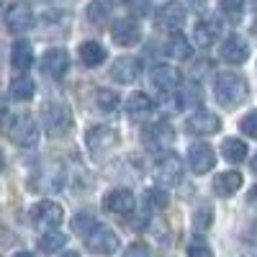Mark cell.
<instances>
[{"label": "cell", "mask_w": 257, "mask_h": 257, "mask_svg": "<svg viewBox=\"0 0 257 257\" xmlns=\"http://www.w3.org/2000/svg\"><path fill=\"white\" fill-rule=\"evenodd\" d=\"M213 93H216V100L224 108H237L249 98V85L244 77L234 72H221L216 75V82H213Z\"/></svg>", "instance_id": "1"}, {"label": "cell", "mask_w": 257, "mask_h": 257, "mask_svg": "<svg viewBox=\"0 0 257 257\" xmlns=\"http://www.w3.org/2000/svg\"><path fill=\"white\" fill-rule=\"evenodd\" d=\"M41 123H44V132L49 137H62L72 128V113L64 103L59 100H49L41 105Z\"/></svg>", "instance_id": "2"}, {"label": "cell", "mask_w": 257, "mask_h": 257, "mask_svg": "<svg viewBox=\"0 0 257 257\" xmlns=\"http://www.w3.org/2000/svg\"><path fill=\"white\" fill-rule=\"evenodd\" d=\"M8 137L18 147H26V149L36 147V142H39V126H36V121L29 113H18V116H13L8 121Z\"/></svg>", "instance_id": "3"}, {"label": "cell", "mask_w": 257, "mask_h": 257, "mask_svg": "<svg viewBox=\"0 0 257 257\" xmlns=\"http://www.w3.org/2000/svg\"><path fill=\"white\" fill-rule=\"evenodd\" d=\"M85 244H88V249L95 252V254H113L121 247V239H118V234L113 229L103 226V224H95L88 234H85Z\"/></svg>", "instance_id": "4"}, {"label": "cell", "mask_w": 257, "mask_h": 257, "mask_svg": "<svg viewBox=\"0 0 257 257\" xmlns=\"http://www.w3.org/2000/svg\"><path fill=\"white\" fill-rule=\"evenodd\" d=\"M85 142H88V149H90L93 157H105L118 144V132H116L113 126L100 123V126H93L90 128L88 137H85Z\"/></svg>", "instance_id": "5"}, {"label": "cell", "mask_w": 257, "mask_h": 257, "mask_svg": "<svg viewBox=\"0 0 257 257\" xmlns=\"http://www.w3.org/2000/svg\"><path fill=\"white\" fill-rule=\"evenodd\" d=\"M142 139H144V147L152 149V152H160V149H167L175 139V128L170 126L167 121H152L149 126H144L142 132Z\"/></svg>", "instance_id": "6"}, {"label": "cell", "mask_w": 257, "mask_h": 257, "mask_svg": "<svg viewBox=\"0 0 257 257\" xmlns=\"http://www.w3.org/2000/svg\"><path fill=\"white\" fill-rule=\"evenodd\" d=\"M3 21H6V29L13 31V34L29 31L34 26V8H31V3H26V0H16L13 6H8Z\"/></svg>", "instance_id": "7"}, {"label": "cell", "mask_w": 257, "mask_h": 257, "mask_svg": "<svg viewBox=\"0 0 257 257\" xmlns=\"http://www.w3.org/2000/svg\"><path fill=\"white\" fill-rule=\"evenodd\" d=\"M64 219V211L59 203L54 201H39L34 208H31V221L39 226V229H57Z\"/></svg>", "instance_id": "8"}, {"label": "cell", "mask_w": 257, "mask_h": 257, "mask_svg": "<svg viewBox=\"0 0 257 257\" xmlns=\"http://www.w3.org/2000/svg\"><path fill=\"white\" fill-rule=\"evenodd\" d=\"M134 206H137V198L128 188H113L103 198V208L108 213H116V216H128L134 211Z\"/></svg>", "instance_id": "9"}, {"label": "cell", "mask_w": 257, "mask_h": 257, "mask_svg": "<svg viewBox=\"0 0 257 257\" xmlns=\"http://www.w3.org/2000/svg\"><path fill=\"white\" fill-rule=\"evenodd\" d=\"M111 39L118 47H134L142 39V26L137 18H118L111 26Z\"/></svg>", "instance_id": "10"}, {"label": "cell", "mask_w": 257, "mask_h": 257, "mask_svg": "<svg viewBox=\"0 0 257 257\" xmlns=\"http://www.w3.org/2000/svg\"><path fill=\"white\" fill-rule=\"evenodd\" d=\"M155 178H157L162 185H175V183H180V178H183V160H180L178 155H173V152L162 155V157L157 160V165H155Z\"/></svg>", "instance_id": "11"}, {"label": "cell", "mask_w": 257, "mask_h": 257, "mask_svg": "<svg viewBox=\"0 0 257 257\" xmlns=\"http://www.w3.org/2000/svg\"><path fill=\"white\" fill-rule=\"evenodd\" d=\"M188 162H190V170L196 175H203L208 170L216 165V152L206 144V142H193L188 147Z\"/></svg>", "instance_id": "12"}, {"label": "cell", "mask_w": 257, "mask_h": 257, "mask_svg": "<svg viewBox=\"0 0 257 257\" xmlns=\"http://www.w3.org/2000/svg\"><path fill=\"white\" fill-rule=\"evenodd\" d=\"M155 18H157V24H160L162 29L180 31L183 24H185V18H188V13H185V6H183V3H178V0H170V3H162V6L157 8Z\"/></svg>", "instance_id": "13"}, {"label": "cell", "mask_w": 257, "mask_h": 257, "mask_svg": "<svg viewBox=\"0 0 257 257\" xmlns=\"http://www.w3.org/2000/svg\"><path fill=\"white\" fill-rule=\"evenodd\" d=\"M221 34V21L213 18V16H203L196 26H193V44L201 47V49H208L213 47V41L219 39Z\"/></svg>", "instance_id": "14"}, {"label": "cell", "mask_w": 257, "mask_h": 257, "mask_svg": "<svg viewBox=\"0 0 257 257\" xmlns=\"http://www.w3.org/2000/svg\"><path fill=\"white\" fill-rule=\"evenodd\" d=\"M70 70V54L67 49H49L44 57H41V72L52 80H62L64 72Z\"/></svg>", "instance_id": "15"}, {"label": "cell", "mask_w": 257, "mask_h": 257, "mask_svg": "<svg viewBox=\"0 0 257 257\" xmlns=\"http://www.w3.org/2000/svg\"><path fill=\"white\" fill-rule=\"evenodd\" d=\"M180 85V75L178 70L173 67V64H157V67L152 70V88L162 95H170L175 93Z\"/></svg>", "instance_id": "16"}, {"label": "cell", "mask_w": 257, "mask_h": 257, "mask_svg": "<svg viewBox=\"0 0 257 257\" xmlns=\"http://www.w3.org/2000/svg\"><path fill=\"white\" fill-rule=\"evenodd\" d=\"M221 128V118L211 111H196L188 118V132L198 134V137H211Z\"/></svg>", "instance_id": "17"}, {"label": "cell", "mask_w": 257, "mask_h": 257, "mask_svg": "<svg viewBox=\"0 0 257 257\" xmlns=\"http://www.w3.org/2000/svg\"><path fill=\"white\" fill-rule=\"evenodd\" d=\"M139 75H142V59L139 57H118L116 64L111 67V77L116 82H123V85L139 80Z\"/></svg>", "instance_id": "18"}, {"label": "cell", "mask_w": 257, "mask_h": 257, "mask_svg": "<svg viewBox=\"0 0 257 257\" xmlns=\"http://www.w3.org/2000/svg\"><path fill=\"white\" fill-rule=\"evenodd\" d=\"M249 57V44L242 39V36H229L224 44H221V59L226 64H244Z\"/></svg>", "instance_id": "19"}, {"label": "cell", "mask_w": 257, "mask_h": 257, "mask_svg": "<svg viewBox=\"0 0 257 257\" xmlns=\"http://www.w3.org/2000/svg\"><path fill=\"white\" fill-rule=\"evenodd\" d=\"M126 113L134 121H144V118H149L155 113V100L147 93H132L126 98Z\"/></svg>", "instance_id": "20"}, {"label": "cell", "mask_w": 257, "mask_h": 257, "mask_svg": "<svg viewBox=\"0 0 257 257\" xmlns=\"http://www.w3.org/2000/svg\"><path fill=\"white\" fill-rule=\"evenodd\" d=\"M242 173H237V170H226V173H219L216 180H213V190H216V196L221 198H229L234 196L239 188H242Z\"/></svg>", "instance_id": "21"}, {"label": "cell", "mask_w": 257, "mask_h": 257, "mask_svg": "<svg viewBox=\"0 0 257 257\" xmlns=\"http://www.w3.org/2000/svg\"><path fill=\"white\" fill-rule=\"evenodd\" d=\"M77 57L85 67H100L105 62V49L100 41H82L80 49H77Z\"/></svg>", "instance_id": "22"}, {"label": "cell", "mask_w": 257, "mask_h": 257, "mask_svg": "<svg viewBox=\"0 0 257 257\" xmlns=\"http://www.w3.org/2000/svg\"><path fill=\"white\" fill-rule=\"evenodd\" d=\"M11 62H13V67L21 70V72H26L31 64H34V47L29 44L26 39H18L16 44H13V52H11Z\"/></svg>", "instance_id": "23"}, {"label": "cell", "mask_w": 257, "mask_h": 257, "mask_svg": "<svg viewBox=\"0 0 257 257\" xmlns=\"http://www.w3.org/2000/svg\"><path fill=\"white\" fill-rule=\"evenodd\" d=\"M221 157L231 165H237L247 157V142L239 139V137H226L224 144H221Z\"/></svg>", "instance_id": "24"}, {"label": "cell", "mask_w": 257, "mask_h": 257, "mask_svg": "<svg viewBox=\"0 0 257 257\" xmlns=\"http://www.w3.org/2000/svg\"><path fill=\"white\" fill-rule=\"evenodd\" d=\"M41 183H36L34 188L36 190H47V193H57L62 188V180H64V173H62V165H49L44 170V175L39 178Z\"/></svg>", "instance_id": "25"}, {"label": "cell", "mask_w": 257, "mask_h": 257, "mask_svg": "<svg viewBox=\"0 0 257 257\" xmlns=\"http://www.w3.org/2000/svg\"><path fill=\"white\" fill-rule=\"evenodd\" d=\"M34 93H36V82L29 75H18L11 80V98L29 100V98H34Z\"/></svg>", "instance_id": "26"}, {"label": "cell", "mask_w": 257, "mask_h": 257, "mask_svg": "<svg viewBox=\"0 0 257 257\" xmlns=\"http://www.w3.org/2000/svg\"><path fill=\"white\" fill-rule=\"evenodd\" d=\"M167 54L175 57V59H190L193 44H190V41H188L180 31H175L173 36H170V41H167Z\"/></svg>", "instance_id": "27"}, {"label": "cell", "mask_w": 257, "mask_h": 257, "mask_svg": "<svg viewBox=\"0 0 257 257\" xmlns=\"http://www.w3.org/2000/svg\"><path fill=\"white\" fill-rule=\"evenodd\" d=\"M64 244H67V237H64L62 231H57V229L44 231V234H41V239H39V249L44 252V254H54V252H59Z\"/></svg>", "instance_id": "28"}, {"label": "cell", "mask_w": 257, "mask_h": 257, "mask_svg": "<svg viewBox=\"0 0 257 257\" xmlns=\"http://www.w3.org/2000/svg\"><path fill=\"white\" fill-rule=\"evenodd\" d=\"M93 98H95V105H98L100 111H116L118 103H121L118 93L111 90V88H98V90L93 93Z\"/></svg>", "instance_id": "29"}, {"label": "cell", "mask_w": 257, "mask_h": 257, "mask_svg": "<svg viewBox=\"0 0 257 257\" xmlns=\"http://www.w3.org/2000/svg\"><path fill=\"white\" fill-rule=\"evenodd\" d=\"M178 90H180L178 98H183L178 105H196V103H201V88H198V82H196V80L178 85Z\"/></svg>", "instance_id": "30"}, {"label": "cell", "mask_w": 257, "mask_h": 257, "mask_svg": "<svg viewBox=\"0 0 257 257\" xmlns=\"http://www.w3.org/2000/svg\"><path fill=\"white\" fill-rule=\"evenodd\" d=\"M211 221H213V208L211 206H198L196 213H193V229L203 234V231L211 229Z\"/></svg>", "instance_id": "31"}, {"label": "cell", "mask_w": 257, "mask_h": 257, "mask_svg": "<svg viewBox=\"0 0 257 257\" xmlns=\"http://www.w3.org/2000/svg\"><path fill=\"white\" fill-rule=\"evenodd\" d=\"M144 198H147V206L149 208H157V211L167 208V203H170V196H167L165 188H149Z\"/></svg>", "instance_id": "32"}, {"label": "cell", "mask_w": 257, "mask_h": 257, "mask_svg": "<svg viewBox=\"0 0 257 257\" xmlns=\"http://www.w3.org/2000/svg\"><path fill=\"white\" fill-rule=\"evenodd\" d=\"M93 226H95V219H93V213H88V211L77 213V216L72 219V229L80 234V237H85V234H88Z\"/></svg>", "instance_id": "33"}, {"label": "cell", "mask_w": 257, "mask_h": 257, "mask_svg": "<svg viewBox=\"0 0 257 257\" xmlns=\"http://www.w3.org/2000/svg\"><path fill=\"white\" fill-rule=\"evenodd\" d=\"M188 257H213V252H211V247H208L206 239L193 237V239L188 242Z\"/></svg>", "instance_id": "34"}, {"label": "cell", "mask_w": 257, "mask_h": 257, "mask_svg": "<svg viewBox=\"0 0 257 257\" xmlns=\"http://www.w3.org/2000/svg\"><path fill=\"white\" fill-rule=\"evenodd\" d=\"M105 16H108V6H105V0H93L88 6V21L93 24H103Z\"/></svg>", "instance_id": "35"}, {"label": "cell", "mask_w": 257, "mask_h": 257, "mask_svg": "<svg viewBox=\"0 0 257 257\" xmlns=\"http://www.w3.org/2000/svg\"><path fill=\"white\" fill-rule=\"evenodd\" d=\"M239 132L249 139H257V111H249L242 121H239Z\"/></svg>", "instance_id": "36"}, {"label": "cell", "mask_w": 257, "mask_h": 257, "mask_svg": "<svg viewBox=\"0 0 257 257\" xmlns=\"http://www.w3.org/2000/svg\"><path fill=\"white\" fill-rule=\"evenodd\" d=\"M219 6H221L224 16L239 18V13H242V8H244V0H219Z\"/></svg>", "instance_id": "37"}, {"label": "cell", "mask_w": 257, "mask_h": 257, "mask_svg": "<svg viewBox=\"0 0 257 257\" xmlns=\"http://www.w3.org/2000/svg\"><path fill=\"white\" fill-rule=\"evenodd\" d=\"M123 257H149V252H147V244H142V242L128 244V247H126V252H123Z\"/></svg>", "instance_id": "38"}, {"label": "cell", "mask_w": 257, "mask_h": 257, "mask_svg": "<svg viewBox=\"0 0 257 257\" xmlns=\"http://www.w3.org/2000/svg\"><path fill=\"white\" fill-rule=\"evenodd\" d=\"M249 203H254V206H257V185L249 190Z\"/></svg>", "instance_id": "39"}, {"label": "cell", "mask_w": 257, "mask_h": 257, "mask_svg": "<svg viewBox=\"0 0 257 257\" xmlns=\"http://www.w3.org/2000/svg\"><path fill=\"white\" fill-rule=\"evenodd\" d=\"M249 167H252V173H257V152H254V157L249 160Z\"/></svg>", "instance_id": "40"}, {"label": "cell", "mask_w": 257, "mask_h": 257, "mask_svg": "<svg viewBox=\"0 0 257 257\" xmlns=\"http://www.w3.org/2000/svg\"><path fill=\"white\" fill-rule=\"evenodd\" d=\"M13 257H36V254H34V252H16Z\"/></svg>", "instance_id": "41"}, {"label": "cell", "mask_w": 257, "mask_h": 257, "mask_svg": "<svg viewBox=\"0 0 257 257\" xmlns=\"http://www.w3.org/2000/svg\"><path fill=\"white\" fill-rule=\"evenodd\" d=\"M6 167V157H3V152H0V170Z\"/></svg>", "instance_id": "42"}, {"label": "cell", "mask_w": 257, "mask_h": 257, "mask_svg": "<svg viewBox=\"0 0 257 257\" xmlns=\"http://www.w3.org/2000/svg\"><path fill=\"white\" fill-rule=\"evenodd\" d=\"M62 257H80V254H77V252H64Z\"/></svg>", "instance_id": "43"}, {"label": "cell", "mask_w": 257, "mask_h": 257, "mask_svg": "<svg viewBox=\"0 0 257 257\" xmlns=\"http://www.w3.org/2000/svg\"><path fill=\"white\" fill-rule=\"evenodd\" d=\"M190 3H193V6H203V0H190Z\"/></svg>", "instance_id": "44"}, {"label": "cell", "mask_w": 257, "mask_h": 257, "mask_svg": "<svg viewBox=\"0 0 257 257\" xmlns=\"http://www.w3.org/2000/svg\"><path fill=\"white\" fill-rule=\"evenodd\" d=\"M254 3H257V0H254Z\"/></svg>", "instance_id": "45"}]
</instances>
